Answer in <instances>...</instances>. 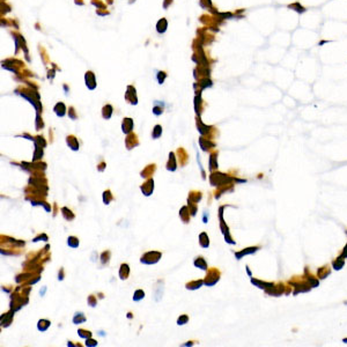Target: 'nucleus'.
Returning a JSON list of instances; mask_svg holds the SVG:
<instances>
[{"instance_id":"nucleus-1","label":"nucleus","mask_w":347,"mask_h":347,"mask_svg":"<svg viewBox=\"0 0 347 347\" xmlns=\"http://www.w3.org/2000/svg\"><path fill=\"white\" fill-rule=\"evenodd\" d=\"M231 178L230 176L226 175V174H222V172H215L213 171L210 176V183L211 185L213 186H221V185H224V184H231Z\"/></svg>"},{"instance_id":"nucleus-2","label":"nucleus","mask_w":347,"mask_h":347,"mask_svg":"<svg viewBox=\"0 0 347 347\" xmlns=\"http://www.w3.org/2000/svg\"><path fill=\"white\" fill-rule=\"evenodd\" d=\"M161 257H162V253L160 251H148L141 256L140 262L146 265H152V264H156L161 259Z\"/></svg>"},{"instance_id":"nucleus-3","label":"nucleus","mask_w":347,"mask_h":347,"mask_svg":"<svg viewBox=\"0 0 347 347\" xmlns=\"http://www.w3.org/2000/svg\"><path fill=\"white\" fill-rule=\"evenodd\" d=\"M220 280V272L218 269H208V272H207V275L204 280V283L208 287L211 286H214L218 281Z\"/></svg>"},{"instance_id":"nucleus-4","label":"nucleus","mask_w":347,"mask_h":347,"mask_svg":"<svg viewBox=\"0 0 347 347\" xmlns=\"http://www.w3.org/2000/svg\"><path fill=\"white\" fill-rule=\"evenodd\" d=\"M140 190L143 193V196H151L154 191V181L152 178H148L140 186Z\"/></svg>"},{"instance_id":"nucleus-5","label":"nucleus","mask_w":347,"mask_h":347,"mask_svg":"<svg viewBox=\"0 0 347 347\" xmlns=\"http://www.w3.org/2000/svg\"><path fill=\"white\" fill-rule=\"evenodd\" d=\"M259 249H260L259 247H250V248H245V249H243V250H241V251L235 252V257H236V259H238V260H240V259H242L244 256L252 255V253L257 252Z\"/></svg>"},{"instance_id":"nucleus-6","label":"nucleus","mask_w":347,"mask_h":347,"mask_svg":"<svg viewBox=\"0 0 347 347\" xmlns=\"http://www.w3.org/2000/svg\"><path fill=\"white\" fill-rule=\"evenodd\" d=\"M283 288H285V286L282 283H278V285H274L271 288L266 289L265 293H267V294H270L272 296H280L283 293Z\"/></svg>"},{"instance_id":"nucleus-7","label":"nucleus","mask_w":347,"mask_h":347,"mask_svg":"<svg viewBox=\"0 0 347 347\" xmlns=\"http://www.w3.org/2000/svg\"><path fill=\"white\" fill-rule=\"evenodd\" d=\"M199 145H200L201 149L205 151V152H208L210 149H212V148L215 147V143H214L211 139H206V138H204V137H201V138L199 139Z\"/></svg>"},{"instance_id":"nucleus-8","label":"nucleus","mask_w":347,"mask_h":347,"mask_svg":"<svg viewBox=\"0 0 347 347\" xmlns=\"http://www.w3.org/2000/svg\"><path fill=\"white\" fill-rule=\"evenodd\" d=\"M165 167H167V170H169V171H175L177 169V157L175 156V153L174 152L169 153V159H168Z\"/></svg>"},{"instance_id":"nucleus-9","label":"nucleus","mask_w":347,"mask_h":347,"mask_svg":"<svg viewBox=\"0 0 347 347\" xmlns=\"http://www.w3.org/2000/svg\"><path fill=\"white\" fill-rule=\"evenodd\" d=\"M156 171V165L153 163V164H148L146 168H145L141 172H140V176L142 178H152V176L154 175V172Z\"/></svg>"},{"instance_id":"nucleus-10","label":"nucleus","mask_w":347,"mask_h":347,"mask_svg":"<svg viewBox=\"0 0 347 347\" xmlns=\"http://www.w3.org/2000/svg\"><path fill=\"white\" fill-rule=\"evenodd\" d=\"M13 315H14V311L11 310L6 314H3L1 318H0V323H1V326L3 328H7L12 324V321H13Z\"/></svg>"},{"instance_id":"nucleus-11","label":"nucleus","mask_w":347,"mask_h":347,"mask_svg":"<svg viewBox=\"0 0 347 347\" xmlns=\"http://www.w3.org/2000/svg\"><path fill=\"white\" fill-rule=\"evenodd\" d=\"M177 159H178V162H180L181 167L186 165L188 162H189L188 152H186L184 148H178V149H177Z\"/></svg>"},{"instance_id":"nucleus-12","label":"nucleus","mask_w":347,"mask_h":347,"mask_svg":"<svg viewBox=\"0 0 347 347\" xmlns=\"http://www.w3.org/2000/svg\"><path fill=\"white\" fill-rule=\"evenodd\" d=\"M125 145H126L127 149H132V148L137 147L138 145H139L138 137H137L135 134H133V133L129 134V137H127V138H126V140H125Z\"/></svg>"},{"instance_id":"nucleus-13","label":"nucleus","mask_w":347,"mask_h":347,"mask_svg":"<svg viewBox=\"0 0 347 347\" xmlns=\"http://www.w3.org/2000/svg\"><path fill=\"white\" fill-rule=\"evenodd\" d=\"M251 283L255 285L256 287L260 288V289H264V291H266V289H269V288H271L272 286H274L273 282H265V281L258 280V279H253V278H251Z\"/></svg>"},{"instance_id":"nucleus-14","label":"nucleus","mask_w":347,"mask_h":347,"mask_svg":"<svg viewBox=\"0 0 347 347\" xmlns=\"http://www.w3.org/2000/svg\"><path fill=\"white\" fill-rule=\"evenodd\" d=\"M202 198V194L200 191H191L189 193V198H188V202L189 204H197L199 202Z\"/></svg>"},{"instance_id":"nucleus-15","label":"nucleus","mask_w":347,"mask_h":347,"mask_svg":"<svg viewBox=\"0 0 347 347\" xmlns=\"http://www.w3.org/2000/svg\"><path fill=\"white\" fill-rule=\"evenodd\" d=\"M218 167H219V163H218V152L214 151L210 155V170L213 172V171H215L218 169Z\"/></svg>"},{"instance_id":"nucleus-16","label":"nucleus","mask_w":347,"mask_h":347,"mask_svg":"<svg viewBox=\"0 0 347 347\" xmlns=\"http://www.w3.org/2000/svg\"><path fill=\"white\" fill-rule=\"evenodd\" d=\"M190 210H189V206H183L180 211V218L181 220L184 222V223H188L190 221V218H191V214H190Z\"/></svg>"},{"instance_id":"nucleus-17","label":"nucleus","mask_w":347,"mask_h":347,"mask_svg":"<svg viewBox=\"0 0 347 347\" xmlns=\"http://www.w3.org/2000/svg\"><path fill=\"white\" fill-rule=\"evenodd\" d=\"M66 142H67V145L70 146V148H71L72 151H78L79 147H80V143H79L78 139H76L74 135H68V137L66 138Z\"/></svg>"},{"instance_id":"nucleus-18","label":"nucleus","mask_w":347,"mask_h":347,"mask_svg":"<svg viewBox=\"0 0 347 347\" xmlns=\"http://www.w3.org/2000/svg\"><path fill=\"white\" fill-rule=\"evenodd\" d=\"M311 286L309 283H294V295L299 294L300 292L301 293H304V292H309L310 291Z\"/></svg>"},{"instance_id":"nucleus-19","label":"nucleus","mask_w":347,"mask_h":347,"mask_svg":"<svg viewBox=\"0 0 347 347\" xmlns=\"http://www.w3.org/2000/svg\"><path fill=\"white\" fill-rule=\"evenodd\" d=\"M202 285H204V280H192V281H190V282H188L186 285H185V287H186V289H190V291H196V289H198V288H200Z\"/></svg>"},{"instance_id":"nucleus-20","label":"nucleus","mask_w":347,"mask_h":347,"mask_svg":"<svg viewBox=\"0 0 347 347\" xmlns=\"http://www.w3.org/2000/svg\"><path fill=\"white\" fill-rule=\"evenodd\" d=\"M122 129H123V132L129 134L130 132H132L133 130V121L131 118H125L123 124H122Z\"/></svg>"},{"instance_id":"nucleus-21","label":"nucleus","mask_w":347,"mask_h":347,"mask_svg":"<svg viewBox=\"0 0 347 347\" xmlns=\"http://www.w3.org/2000/svg\"><path fill=\"white\" fill-rule=\"evenodd\" d=\"M130 275V267L127 264H122L119 269V278L122 280H126Z\"/></svg>"},{"instance_id":"nucleus-22","label":"nucleus","mask_w":347,"mask_h":347,"mask_svg":"<svg viewBox=\"0 0 347 347\" xmlns=\"http://www.w3.org/2000/svg\"><path fill=\"white\" fill-rule=\"evenodd\" d=\"M199 244L201 245V248H208L210 247V238H208V235L205 233V231H202V233L199 235Z\"/></svg>"},{"instance_id":"nucleus-23","label":"nucleus","mask_w":347,"mask_h":347,"mask_svg":"<svg viewBox=\"0 0 347 347\" xmlns=\"http://www.w3.org/2000/svg\"><path fill=\"white\" fill-rule=\"evenodd\" d=\"M194 266H196V267H199V269H201V270H204V271L207 270V263H206V260L202 258V257H197V258L194 259Z\"/></svg>"},{"instance_id":"nucleus-24","label":"nucleus","mask_w":347,"mask_h":347,"mask_svg":"<svg viewBox=\"0 0 347 347\" xmlns=\"http://www.w3.org/2000/svg\"><path fill=\"white\" fill-rule=\"evenodd\" d=\"M62 214H63L64 219L67 220V221H72V220L75 218V216H74V213H73L70 208H67V207H63V208H62Z\"/></svg>"},{"instance_id":"nucleus-25","label":"nucleus","mask_w":347,"mask_h":347,"mask_svg":"<svg viewBox=\"0 0 347 347\" xmlns=\"http://www.w3.org/2000/svg\"><path fill=\"white\" fill-rule=\"evenodd\" d=\"M50 321H48V320H40L38 321V323H37V329H38V331H42V332H44V331H46L49 328H50Z\"/></svg>"},{"instance_id":"nucleus-26","label":"nucleus","mask_w":347,"mask_h":347,"mask_svg":"<svg viewBox=\"0 0 347 347\" xmlns=\"http://www.w3.org/2000/svg\"><path fill=\"white\" fill-rule=\"evenodd\" d=\"M344 265H345V260H344V257H341V256L332 262V266H333V269L337 270V271L341 270V269L344 267Z\"/></svg>"},{"instance_id":"nucleus-27","label":"nucleus","mask_w":347,"mask_h":347,"mask_svg":"<svg viewBox=\"0 0 347 347\" xmlns=\"http://www.w3.org/2000/svg\"><path fill=\"white\" fill-rule=\"evenodd\" d=\"M86 322V316L83 315V312H76L73 317V323L74 324H81Z\"/></svg>"},{"instance_id":"nucleus-28","label":"nucleus","mask_w":347,"mask_h":347,"mask_svg":"<svg viewBox=\"0 0 347 347\" xmlns=\"http://www.w3.org/2000/svg\"><path fill=\"white\" fill-rule=\"evenodd\" d=\"M44 152H43V147H40V146H35V154H34V159L33 161L36 162V161H41L42 156H43Z\"/></svg>"},{"instance_id":"nucleus-29","label":"nucleus","mask_w":347,"mask_h":347,"mask_svg":"<svg viewBox=\"0 0 347 347\" xmlns=\"http://www.w3.org/2000/svg\"><path fill=\"white\" fill-rule=\"evenodd\" d=\"M54 111L57 113V116H59V117H63L65 115V111H66V108L64 105V103H58L56 107H54Z\"/></svg>"},{"instance_id":"nucleus-30","label":"nucleus","mask_w":347,"mask_h":347,"mask_svg":"<svg viewBox=\"0 0 347 347\" xmlns=\"http://www.w3.org/2000/svg\"><path fill=\"white\" fill-rule=\"evenodd\" d=\"M112 200H113V196H112L111 191L110 190H105L103 192V202H104L105 205H109Z\"/></svg>"},{"instance_id":"nucleus-31","label":"nucleus","mask_w":347,"mask_h":347,"mask_svg":"<svg viewBox=\"0 0 347 347\" xmlns=\"http://www.w3.org/2000/svg\"><path fill=\"white\" fill-rule=\"evenodd\" d=\"M198 131L200 132V134L201 135H206V134H208V132H210V129L211 127H208V126H206V125H204L201 122H198Z\"/></svg>"},{"instance_id":"nucleus-32","label":"nucleus","mask_w":347,"mask_h":347,"mask_svg":"<svg viewBox=\"0 0 347 347\" xmlns=\"http://www.w3.org/2000/svg\"><path fill=\"white\" fill-rule=\"evenodd\" d=\"M67 244L71 247V248H78L79 244H80V241L78 237L75 236H70L68 240H67Z\"/></svg>"},{"instance_id":"nucleus-33","label":"nucleus","mask_w":347,"mask_h":347,"mask_svg":"<svg viewBox=\"0 0 347 347\" xmlns=\"http://www.w3.org/2000/svg\"><path fill=\"white\" fill-rule=\"evenodd\" d=\"M34 142H35V146H40V147H43V148L46 146V141H45L44 138L41 137V135L35 137V138H34Z\"/></svg>"},{"instance_id":"nucleus-34","label":"nucleus","mask_w":347,"mask_h":347,"mask_svg":"<svg viewBox=\"0 0 347 347\" xmlns=\"http://www.w3.org/2000/svg\"><path fill=\"white\" fill-rule=\"evenodd\" d=\"M102 115H103V118L109 119V118L111 117V115H112V107H111V105H105V107L103 108Z\"/></svg>"},{"instance_id":"nucleus-35","label":"nucleus","mask_w":347,"mask_h":347,"mask_svg":"<svg viewBox=\"0 0 347 347\" xmlns=\"http://www.w3.org/2000/svg\"><path fill=\"white\" fill-rule=\"evenodd\" d=\"M110 251H104L102 252L101 255V263L102 265H108L109 264V260H110Z\"/></svg>"},{"instance_id":"nucleus-36","label":"nucleus","mask_w":347,"mask_h":347,"mask_svg":"<svg viewBox=\"0 0 347 347\" xmlns=\"http://www.w3.org/2000/svg\"><path fill=\"white\" fill-rule=\"evenodd\" d=\"M143 297H145V292L141 291V289H138V291H135L134 294H133V301H135V302L141 301Z\"/></svg>"},{"instance_id":"nucleus-37","label":"nucleus","mask_w":347,"mask_h":347,"mask_svg":"<svg viewBox=\"0 0 347 347\" xmlns=\"http://www.w3.org/2000/svg\"><path fill=\"white\" fill-rule=\"evenodd\" d=\"M78 333L81 338L83 339H88V338H92V332L88 331V330H84V329H79L78 330Z\"/></svg>"},{"instance_id":"nucleus-38","label":"nucleus","mask_w":347,"mask_h":347,"mask_svg":"<svg viewBox=\"0 0 347 347\" xmlns=\"http://www.w3.org/2000/svg\"><path fill=\"white\" fill-rule=\"evenodd\" d=\"M330 274V270L328 267H322L318 270V278L320 279H325Z\"/></svg>"},{"instance_id":"nucleus-39","label":"nucleus","mask_w":347,"mask_h":347,"mask_svg":"<svg viewBox=\"0 0 347 347\" xmlns=\"http://www.w3.org/2000/svg\"><path fill=\"white\" fill-rule=\"evenodd\" d=\"M161 134H162V127H161L160 125H156V126L154 127L153 132H152L153 139H159V138L161 137Z\"/></svg>"},{"instance_id":"nucleus-40","label":"nucleus","mask_w":347,"mask_h":347,"mask_svg":"<svg viewBox=\"0 0 347 347\" xmlns=\"http://www.w3.org/2000/svg\"><path fill=\"white\" fill-rule=\"evenodd\" d=\"M188 322H189V316L188 315H181L178 317V320H177V324L178 325H184Z\"/></svg>"},{"instance_id":"nucleus-41","label":"nucleus","mask_w":347,"mask_h":347,"mask_svg":"<svg viewBox=\"0 0 347 347\" xmlns=\"http://www.w3.org/2000/svg\"><path fill=\"white\" fill-rule=\"evenodd\" d=\"M162 294H163V286H162V287H159V286H157V287L155 288V300H156V301H160Z\"/></svg>"},{"instance_id":"nucleus-42","label":"nucleus","mask_w":347,"mask_h":347,"mask_svg":"<svg viewBox=\"0 0 347 347\" xmlns=\"http://www.w3.org/2000/svg\"><path fill=\"white\" fill-rule=\"evenodd\" d=\"M87 302H88V304L90 307H96V304H97V297L95 295H90V296H88V299H87Z\"/></svg>"},{"instance_id":"nucleus-43","label":"nucleus","mask_w":347,"mask_h":347,"mask_svg":"<svg viewBox=\"0 0 347 347\" xmlns=\"http://www.w3.org/2000/svg\"><path fill=\"white\" fill-rule=\"evenodd\" d=\"M307 280H308V283H309L311 287H317V286H318V280H317V279H315L314 277H311V275H310V277H309Z\"/></svg>"},{"instance_id":"nucleus-44","label":"nucleus","mask_w":347,"mask_h":347,"mask_svg":"<svg viewBox=\"0 0 347 347\" xmlns=\"http://www.w3.org/2000/svg\"><path fill=\"white\" fill-rule=\"evenodd\" d=\"M86 346H88V347L97 346V341L94 340V339H92V338H88V339H86Z\"/></svg>"},{"instance_id":"nucleus-45","label":"nucleus","mask_w":347,"mask_h":347,"mask_svg":"<svg viewBox=\"0 0 347 347\" xmlns=\"http://www.w3.org/2000/svg\"><path fill=\"white\" fill-rule=\"evenodd\" d=\"M48 241V236L45 235V234H38L34 240H33V242H38V241Z\"/></svg>"},{"instance_id":"nucleus-46","label":"nucleus","mask_w":347,"mask_h":347,"mask_svg":"<svg viewBox=\"0 0 347 347\" xmlns=\"http://www.w3.org/2000/svg\"><path fill=\"white\" fill-rule=\"evenodd\" d=\"M224 240H226V242L229 243V244H235V241L231 238V236H230V234H229V231L224 234Z\"/></svg>"},{"instance_id":"nucleus-47","label":"nucleus","mask_w":347,"mask_h":347,"mask_svg":"<svg viewBox=\"0 0 347 347\" xmlns=\"http://www.w3.org/2000/svg\"><path fill=\"white\" fill-rule=\"evenodd\" d=\"M105 165H107V163H105L104 161H101V162L97 164V170H98V171H103L104 168H105Z\"/></svg>"},{"instance_id":"nucleus-48","label":"nucleus","mask_w":347,"mask_h":347,"mask_svg":"<svg viewBox=\"0 0 347 347\" xmlns=\"http://www.w3.org/2000/svg\"><path fill=\"white\" fill-rule=\"evenodd\" d=\"M153 112H154L155 115H161V113L163 112V108H159V107H155V108L153 109Z\"/></svg>"},{"instance_id":"nucleus-49","label":"nucleus","mask_w":347,"mask_h":347,"mask_svg":"<svg viewBox=\"0 0 347 347\" xmlns=\"http://www.w3.org/2000/svg\"><path fill=\"white\" fill-rule=\"evenodd\" d=\"M64 277H65L64 269H60V270H59V273H58V279H59V280H64Z\"/></svg>"},{"instance_id":"nucleus-50","label":"nucleus","mask_w":347,"mask_h":347,"mask_svg":"<svg viewBox=\"0 0 347 347\" xmlns=\"http://www.w3.org/2000/svg\"><path fill=\"white\" fill-rule=\"evenodd\" d=\"M341 257H344V258H347V244L345 245V248H344V250H342Z\"/></svg>"},{"instance_id":"nucleus-51","label":"nucleus","mask_w":347,"mask_h":347,"mask_svg":"<svg viewBox=\"0 0 347 347\" xmlns=\"http://www.w3.org/2000/svg\"><path fill=\"white\" fill-rule=\"evenodd\" d=\"M247 272H248V274H249V275L251 277V271L249 270V267H248V266H247Z\"/></svg>"},{"instance_id":"nucleus-52","label":"nucleus","mask_w":347,"mask_h":347,"mask_svg":"<svg viewBox=\"0 0 347 347\" xmlns=\"http://www.w3.org/2000/svg\"><path fill=\"white\" fill-rule=\"evenodd\" d=\"M344 342H346V344H347V339H344Z\"/></svg>"}]
</instances>
